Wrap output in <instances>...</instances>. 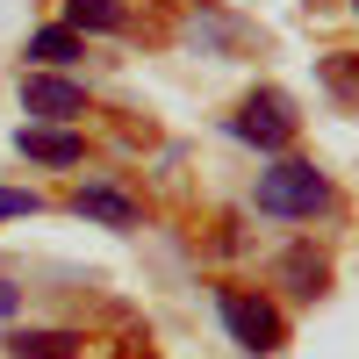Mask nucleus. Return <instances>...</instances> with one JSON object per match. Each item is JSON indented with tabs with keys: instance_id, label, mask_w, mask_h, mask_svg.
<instances>
[{
	"instance_id": "f257e3e1",
	"label": "nucleus",
	"mask_w": 359,
	"mask_h": 359,
	"mask_svg": "<svg viewBox=\"0 0 359 359\" xmlns=\"http://www.w3.org/2000/svg\"><path fill=\"white\" fill-rule=\"evenodd\" d=\"M259 216H280V223H309L331 208V180H323L309 158H280V165H266L259 172Z\"/></svg>"
},
{
	"instance_id": "f03ea898",
	"label": "nucleus",
	"mask_w": 359,
	"mask_h": 359,
	"mask_svg": "<svg viewBox=\"0 0 359 359\" xmlns=\"http://www.w3.org/2000/svg\"><path fill=\"white\" fill-rule=\"evenodd\" d=\"M230 137L237 144H259V151H287V144H294V101L273 94V86L245 94V108L230 115Z\"/></svg>"
},
{
	"instance_id": "7ed1b4c3",
	"label": "nucleus",
	"mask_w": 359,
	"mask_h": 359,
	"mask_svg": "<svg viewBox=\"0 0 359 359\" xmlns=\"http://www.w3.org/2000/svg\"><path fill=\"white\" fill-rule=\"evenodd\" d=\"M216 316H223V331L245 345V352H273L280 345L273 302H259V294H245V287H216Z\"/></svg>"
},
{
	"instance_id": "20e7f679",
	"label": "nucleus",
	"mask_w": 359,
	"mask_h": 359,
	"mask_svg": "<svg viewBox=\"0 0 359 359\" xmlns=\"http://www.w3.org/2000/svg\"><path fill=\"white\" fill-rule=\"evenodd\" d=\"M22 115L29 123H79L86 115V86L57 79V72H29L22 79Z\"/></svg>"
},
{
	"instance_id": "39448f33",
	"label": "nucleus",
	"mask_w": 359,
	"mask_h": 359,
	"mask_svg": "<svg viewBox=\"0 0 359 359\" xmlns=\"http://www.w3.org/2000/svg\"><path fill=\"white\" fill-rule=\"evenodd\" d=\"M15 151L36 158V165H79L86 144H79L65 123H22V130H15Z\"/></svg>"
},
{
	"instance_id": "423d86ee",
	"label": "nucleus",
	"mask_w": 359,
	"mask_h": 359,
	"mask_svg": "<svg viewBox=\"0 0 359 359\" xmlns=\"http://www.w3.org/2000/svg\"><path fill=\"white\" fill-rule=\"evenodd\" d=\"M72 216L101 223V230H137V201L123 187H108V180H86V187L72 194Z\"/></svg>"
},
{
	"instance_id": "0eeeda50",
	"label": "nucleus",
	"mask_w": 359,
	"mask_h": 359,
	"mask_svg": "<svg viewBox=\"0 0 359 359\" xmlns=\"http://www.w3.org/2000/svg\"><path fill=\"white\" fill-rule=\"evenodd\" d=\"M130 15L123 0H65V29H79V36H115Z\"/></svg>"
},
{
	"instance_id": "6e6552de",
	"label": "nucleus",
	"mask_w": 359,
	"mask_h": 359,
	"mask_svg": "<svg viewBox=\"0 0 359 359\" xmlns=\"http://www.w3.org/2000/svg\"><path fill=\"white\" fill-rule=\"evenodd\" d=\"M280 280H287V294H302V302H316V294H323V259H316L309 245H294V252L280 259Z\"/></svg>"
},
{
	"instance_id": "1a4fd4ad",
	"label": "nucleus",
	"mask_w": 359,
	"mask_h": 359,
	"mask_svg": "<svg viewBox=\"0 0 359 359\" xmlns=\"http://www.w3.org/2000/svg\"><path fill=\"white\" fill-rule=\"evenodd\" d=\"M29 57H43V65H72V57H86V43H79V29H36L29 36Z\"/></svg>"
},
{
	"instance_id": "9d476101",
	"label": "nucleus",
	"mask_w": 359,
	"mask_h": 359,
	"mask_svg": "<svg viewBox=\"0 0 359 359\" xmlns=\"http://www.w3.org/2000/svg\"><path fill=\"white\" fill-rule=\"evenodd\" d=\"M22 359H79V338L72 331H22V338H8Z\"/></svg>"
},
{
	"instance_id": "9b49d317",
	"label": "nucleus",
	"mask_w": 359,
	"mask_h": 359,
	"mask_svg": "<svg viewBox=\"0 0 359 359\" xmlns=\"http://www.w3.org/2000/svg\"><path fill=\"white\" fill-rule=\"evenodd\" d=\"M36 194H22V187H0V223H15V216H36Z\"/></svg>"
},
{
	"instance_id": "f8f14e48",
	"label": "nucleus",
	"mask_w": 359,
	"mask_h": 359,
	"mask_svg": "<svg viewBox=\"0 0 359 359\" xmlns=\"http://www.w3.org/2000/svg\"><path fill=\"white\" fill-rule=\"evenodd\" d=\"M15 302H22V294H15L8 280H0V323H8V316H15Z\"/></svg>"
}]
</instances>
